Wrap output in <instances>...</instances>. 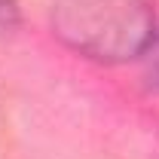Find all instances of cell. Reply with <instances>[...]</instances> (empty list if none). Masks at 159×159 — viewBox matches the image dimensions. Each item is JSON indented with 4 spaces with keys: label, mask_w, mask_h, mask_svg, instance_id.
<instances>
[{
    "label": "cell",
    "mask_w": 159,
    "mask_h": 159,
    "mask_svg": "<svg viewBox=\"0 0 159 159\" xmlns=\"http://www.w3.org/2000/svg\"><path fill=\"white\" fill-rule=\"evenodd\" d=\"M52 28L89 58L125 61L153 37V9L150 0H55Z\"/></svg>",
    "instance_id": "6da1fadb"
},
{
    "label": "cell",
    "mask_w": 159,
    "mask_h": 159,
    "mask_svg": "<svg viewBox=\"0 0 159 159\" xmlns=\"http://www.w3.org/2000/svg\"><path fill=\"white\" fill-rule=\"evenodd\" d=\"M141 64H144V80L159 89V31H153V37L147 40V46L141 49Z\"/></svg>",
    "instance_id": "7a4b0ae2"
},
{
    "label": "cell",
    "mask_w": 159,
    "mask_h": 159,
    "mask_svg": "<svg viewBox=\"0 0 159 159\" xmlns=\"http://www.w3.org/2000/svg\"><path fill=\"white\" fill-rule=\"evenodd\" d=\"M16 21V0H0V25Z\"/></svg>",
    "instance_id": "3957f363"
}]
</instances>
